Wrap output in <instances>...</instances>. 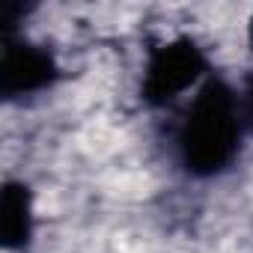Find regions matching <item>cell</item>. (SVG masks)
Returning a JSON list of instances; mask_svg holds the SVG:
<instances>
[{"label": "cell", "instance_id": "cell-1", "mask_svg": "<svg viewBox=\"0 0 253 253\" xmlns=\"http://www.w3.org/2000/svg\"><path fill=\"white\" fill-rule=\"evenodd\" d=\"M241 98L223 81H206L176 128V155L185 173L211 179L229 170L241 152L244 137Z\"/></svg>", "mask_w": 253, "mask_h": 253}, {"label": "cell", "instance_id": "cell-2", "mask_svg": "<svg viewBox=\"0 0 253 253\" xmlns=\"http://www.w3.org/2000/svg\"><path fill=\"white\" fill-rule=\"evenodd\" d=\"M209 72V60L203 48L194 39H173L158 48H152L146 69H143V86L140 95L152 107H164L194 89Z\"/></svg>", "mask_w": 253, "mask_h": 253}, {"label": "cell", "instance_id": "cell-3", "mask_svg": "<svg viewBox=\"0 0 253 253\" xmlns=\"http://www.w3.org/2000/svg\"><path fill=\"white\" fill-rule=\"evenodd\" d=\"M57 75L60 69L42 45L6 36L3 57H0V92L6 98L42 92L57 81Z\"/></svg>", "mask_w": 253, "mask_h": 253}, {"label": "cell", "instance_id": "cell-4", "mask_svg": "<svg viewBox=\"0 0 253 253\" xmlns=\"http://www.w3.org/2000/svg\"><path fill=\"white\" fill-rule=\"evenodd\" d=\"M0 235L6 250H24L33 238V197L21 182H9L0 197Z\"/></svg>", "mask_w": 253, "mask_h": 253}, {"label": "cell", "instance_id": "cell-5", "mask_svg": "<svg viewBox=\"0 0 253 253\" xmlns=\"http://www.w3.org/2000/svg\"><path fill=\"white\" fill-rule=\"evenodd\" d=\"M241 107H244V122L253 128V75H250V84H247V92L241 98Z\"/></svg>", "mask_w": 253, "mask_h": 253}]
</instances>
